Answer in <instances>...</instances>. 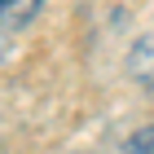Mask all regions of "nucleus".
I'll list each match as a JSON object with an SVG mask.
<instances>
[{
    "instance_id": "f257e3e1",
    "label": "nucleus",
    "mask_w": 154,
    "mask_h": 154,
    "mask_svg": "<svg viewBox=\"0 0 154 154\" xmlns=\"http://www.w3.org/2000/svg\"><path fill=\"white\" fill-rule=\"evenodd\" d=\"M128 71L137 75V84H141L145 93H154V40H141L128 53Z\"/></svg>"
},
{
    "instance_id": "f03ea898",
    "label": "nucleus",
    "mask_w": 154,
    "mask_h": 154,
    "mask_svg": "<svg viewBox=\"0 0 154 154\" xmlns=\"http://www.w3.org/2000/svg\"><path fill=\"white\" fill-rule=\"evenodd\" d=\"M40 9H44V0H0V18L9 26H26Z\"/></svg>"
},
{
    "instance_id": "7ed1b4c3",
    "label": "nucleus",
    "mask_w": 154,
    "mask_h": 154,
    "mask_svg": "<svg viewBox=\"0 0 154 154\" xmlns=\"http://www.w3.org/2000/svg\"><path fill=\"white\" fill-rule=\"evenodd\" d=\"M123 145H128V150H145V154H154V128H141V132H132V137H128Z\"/></svg>"
},
{
    "instance_id": "20e7f679",
    "label": "nucleus",
    "mask_w": 154,
    "mask_h": 154,
    "mask_svg": "<svg viewBox=\"0 0 154 154\" xmlns=\"http://www.w3.org/2000/svg\"><path fill=\"white\" fill-rule=\"evenodd\" d=\"M0 62H5V35H0Z\"/></svg>"
}]
</instances>
